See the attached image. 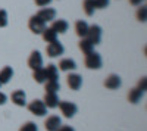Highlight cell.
I'll return each instance as SVG.
<instances>
[{
  "mask_svg": "<svg viewBox=\"0 0 147 131\" xmlns=\"http://www.w3.org/2000/svg\"><path fill=\"white\" fill-rule=\"evenodd\" d=\"M146 86H147V80H146V77H143V78L138 81V86H137V88H140V90L146 91Z\"/></svg>",
  "mask_w": 147,
  "mask_h": 131,
  "instance_id": "obj_29",
  "label": "cell"
},
{
  "mask_svg": "<svg viewBox=\"0 0 147 131\" xmlns=\"http://www.w3.org/2000/svg\"><path fill=\"white\" fill-rule=\"evenodd\" d=\"M46 93H57L60 90V84L59 81L55 80V81H46Z\"/></svg>",
  "mask_w": 147,
  "mask_h": 131,
  "instance_id": "obj_23",
  "label": "cell"
},
{
  "mask_svg": "<svg viewBox=\"0 0 147 131\" xmlns=\"http://www.w3.org/2000/svg\"><path fill=\"white\" fill-rule=\"evenodd\" d=\"M96 9H105L109 6V0H93Z\"/></svg>",
  "mask_w": 147,
  "mask_h": 131,
  "instance_id": "obj_28",
  "label": "cell"
},
{
  "mask_svg": "<svg viewBox=\"0 0 147 131\" xmlns=\"http://www.w3.org/2000/svg\"><path fill=\"white\" fill-rule=\"evenodd\" d=\"M141 3H144V0H129V5L132 6H141Z\"/></svg>",
  "mask_w": 147,
  "mask_h": 131,
  "instance_id": "obj_32",
  "label": "cell"
},
{
  "mask_svg": "<svg viewBox=\"0 0 147 131\" xmlns=\"http://www.w3.org/2000/svg\"><path fill=\"white\" fill-rule=\"evenodd\" d=\"M65 52V47L62 46V43L60 41H52V43H49L47 47H46V53L49 57H57L60 55H63Z\"/></svg>",
  "mask_w": 147,
  "mask_h": 131,
  "instance_id": "obj_3",
  "label": "cell"
},
{
  "mask_svg": "<svg viewBox=\"0 0 147 131\" xmlns=\"http://www.w3.org/2000/svg\"><path fill=\"white\" fill-rule=\"evenodd\" d=\"M82 9H84V12H85V15H87V16H93L94 10H96L94 2H93V0H84V2H82Z\"/></svg>",
  "mask_w": 147,
  "mask_h": 131,
  "instance_id": "obj_22",
  "label": "cell"
},
{
  "mask_svg": "<svg viewBox=\"0 0 147 131\" xmlns=\"http://www.w3.org/2000/svg\"><path fill=\"white\" fill-rule=\"evenodd\" d=\"M60 125H62V121H60V118L57 115H50L44 121V128L47 131H56Z\"/></svg>",
  "mask_w": 147,
  "mask_h": 131,
  "instance_id": "obj_10",
  "label": "cell"
},
{
  "mask_svg": "<svg viewBox=\"0 0 147 131\" xmlns=\"http://www.w3.org/2000/svg\"><path fill=\"white\" fill-rule=\"evenodd\" d=\"M41 35H43V40L44 41H47V43H52V41H56L57 40V34L52 30V28H44V31L41 32Z\"/></svg>",
  "mask_w": 147,
  "mask_h": 131,
  "instance_id": "obj_21",
  "label": "cell"
},
{
  "mask_svg": "<svg viewBox=\"0 0 147 131\" xmlns=\"http://www.w3.org/2000/svg\"><path fill=\"white\" fill-rule=\"evenodd\" d=\"M52 0H35V5L40 6V7H44V6H49Z\"/></svg>",
  "mask_w": 147,
  "mask_h": 131,
  "instance_id": "obj_30",
  "label": "cell"
},
{
  "mask_svg": "<svg viewBox=\"0 0 147 131\" xmlns=\"http://www.w3.org/2000/svg\"><path fill=\"white\" fill-rule=\"evenodd\" d=\"M12 77H13V69L10 66H5L0 71V84H7L12 80Z\"/></svg>",
  "mask_w": 147,
  "mask_h": 131,
  "instance_id": "obj_16",
  "label": "cell"
},
{
  "mask_svg": "<svg viewBox=\"0 0 147 131\" xmlns=\"http://www.w3.org/2000/svg\"><path fill=\"white\" fill-rule=\"evenodd\" d=\"M105 87L109 88V90H116L121 87V77L116 75V74H110L106 81H105Z\"/></svg>",
  "mask_w": 147,
  "mask_h": 131,
  "instance_id": "obj_14",
  "label": "cell"
},
{
  "mask_svg": "<svg viewBox=\"0 0 147 131\" xmlns=\"http://www.w3.org/2000/svg\"><path fill=\"white\" fill-rule=\"evenodd\" d=\"M85 38H87L93 46L99 44L100 40H102V28H100L99 25H91V27H88V31H87Z\"/></svg>",
  "mask_w": 147,
  "mask_h": 131,
  "instance_id": "obj_4",
  "label": "cell"
},
{
  "mask_svg": "<svg viewBox=\"0 0 147 131\" xmlns=\"http://www.w3.org/2000/svg\"><path fill=\"white\" fill-rule=\"evenodd\" d=\"M28 66H30L32 71L43 68V56H41V53H40L38 50H34V52L30 55V57H28Z\"/></svg>",
  "mask_w": 147,
  "mask_h": 131,
  "instance_id": "obj_7",
  "label": "cell"
},
{
  "mask_svg": "<svg viewBox=\"0 0 147 131\" xmlns=\"http://www.w3.org/2000/svg\"><path fill=\"white\" fill-rule=\"evenodd\" d=\"M85 66H87L88 69H100L102 68V56L97 53V52H91L88 55H85V61H84Z\"/></svg>",
  "mask_w": 147,
  "mask_h": 131,
  "instance_id": "obj_1",
  "label": "cell"
},
{
  "mask_svg": "<svg viewBox=\"0 0 147 131\" xmlns=\"http://www.w3.org/2000/svg\"><path fill=\"white\" fill-rule=\"evenodd\" d=\"M78 46H80V50L84 53V55H88V53H91L93 50H94V46L87 40V38H81L80 40V43H78Z\"/></svg>",
  "mask_w": 147,
  "mask_h": 131,
  "instance_id": "obj_20",
  "label": "cell"
},
{
  "mask_svg": "<svg viewBox=\"0 0 147 131\" xmlns=\"http://www.w3.org/2000/svg\"><path fill=\"white\" fill-rule=\"evenodd\" d=\"M28 28L34 32V34H41L46 28V22L43 19H40L37 15L31 16L30 21H28Z\"/></svg>",
  "mask_w": 147,
  "mask_h": 131,
  "instance_id": "obj_6",
  "label": "cell"
},
{
  "mask_svg": "<svg viewBox=\"0 0 147 131\" xmlns=\"http://www.w3.org/2000/svg\"><path fill=\"white\" fill-rule=\"evenodd\" d=\"M6 100H7V96H6L5 93H0V105H5Z\"/></svg>",
  "mask_w": 147,
  "mask_h": 131,
  "instance_id": "obj_33",
  "label": "cell"
},
{
  "mask_svg": "<svg viewBox=\"0 0 147 131\" xmlns=\"http://www.w3.org/2000/svg\"><path fill=\"white\" fill-rule=\"evenodd\" d=\"M12 102H13L16 106H25L27 105V94L24 90H15L10 96Z\"/></svg>",
  "mask_w": 147,
  "mask_h": 131,
  "instance_id": "obj_12",
  "label": "cell"
},
{
  "mask_svg": "<svg viewBox=\"0 0 147 131\" xmlns=\"http://www.w3.org/2000/svg\"><path fill=\"white\" fill-rule=\"evenodd\" d=\"M44 72H46V81H55L59 78V71L56 65H47V68H44Z\"/></svg>",
  "mask_w": 147,
  "mask_h": 131,
  "instance_id": "obj_15",
  "label": "cell"
},
{
  "mask_svg": "<svg viewBox=\"0 0 147 131\" xmlns=\"http://www.w3.org/2000/svg\"><path fill=\"white\" fill-rule=\"evenodd\" d=\"M0 86H2V84H0Z\"/></svg>",
  "mask_w": 147,
  "mask_h": 131,
  "instance_id": "obj_34",
  "label": "cell"
},
{
  "mask_svg": "<svg viewBox=\"0 0 147 131\" xmlns=\"http://www.w3.org/2000/svg\"><path fill=\"white\" fill-rule=\"evenodd\" d=\"M7 25V12L5 9H0V28H5Z\"/></svg>",
  "mask_w": 147,
  "mask_h": 131,
  "instance_id": "obj_27",
  "label": "cell"
},
{
  "mask_svg": "<svg viewBox=\"0 0 147 131\" xmlns=\"http://www.w3.org/2000/svg\"><path fill=\"white\" fill-rule=\"evenodd\" d=\"M56 131H75L72 127H69V125H60Z\"/></svg>",
  "mask_w": 147,
  "mask_h": 131,
  "instance_id": "obj_31",
  "label": "cell"
},
{
  "mask_svg": "<svg viewBox=\"0 0 147 131\" xmlns=\"http://www.w3.org/2000/svg\"><path fill=\"white\" fill-rule=\"evenodd\" d=\"M88 27H90V25H88V24L85 22V21H77V22H75V32H77L78 37L84 38L85 35H87Z\"/></svg>",
  "mask_w": 147,
  "mask_h": 131,
  "instance_id": "obj_17",
  "label": "cell"
},
{
  "mask_svg": "<svg viewBox=\"0 0 147 131\" xmlns=\"http://www.w3.org/2000/svg\"><path fill=\"white\" fill-rule=\"evenodd\" d=\"M137 19L141 21V22H146V19H147V7L146 6L138 7V10H137Z\"/></svg>",
  "mask_w": 147,
  "mask_h": 131,
  "instance_id": "obj_25",
  "label": "cell"
},
{
  "mask_svg": "<svg viewBox=\"0 0 147 131\" xmlns=\"http://www.w3.org/2000/svg\"><path fill=\"white\" fill-rule=\"evenodd\" d=\"M66 84L71 90H80L82 86V78L80 74H69L66 77Z\"/></svg>",
  "mask_w": 147,
  "mask_h": 131,
  "instance_id": "obj_8",
  "label": "cell"
},
{
  "mask_svg": "<svg viewBox=\"0 0 147 131\" xmlns=\"http://www.w3.org/2000/svg\"><path fill=\"white\" fill-rule=\"evenodd\" d=\"M59 109H60V112L63 113V116L65 118H72L74 115L77 113V111H78V106L75 105V103H72V102H66V100H63V102H59Z\"/></svg>",
  "mask_w": 147,
  "mask_h": 131,
  "instance_id": "obj_5",
  "label": "cell"
},
{
  "mask_svg": "<svg viewBox=\"0 0 147 131\" xmlns=\"http://www.w3.org/2000/svg\"><path fill=\"white\" fill-rule=\"evenodd\" d=\"M44 105H46V108H57V105H59V97H57V93H46L44 94V99H43Z\"/></svg>",
  "mask_w": 147,
  "mask_h": 131,
  "instance_id": "obj_13",
  "label": "cell"
},
{
  "mask_svg": "<svg viewBox=\"0 0 147 131\" xmlns=\"http://www.w3.org/2000/svg\"><path fill=\"white\" fill-rule=\"evenodd\" d=\"M32 78L38 82V84H44L46 82V72H44V68H40V69H35L34 74H32Z\"/></svg>",
  "mask_w": 147,
  "mask_h": 131,
  "instance_id": "obj_24",
  "label": "cell"
},
{
  "mask_svg": "<svg viewBox=\"0 0 147 131\" xmlns=\"http://www.w3.org/2000/svg\"><path fill=\"white\" fill-rule=\"evenodd\" d=\"M75 68H77V63H75L74 59L66 57V59H62V61L59 62V69L60 71H65V72H68V71H74Z\"/></svg>",
  "mask_w": 147,
  "mask_h": 131,
  "instance_id": "obj_18",
  "label": "cell"
},
{
  "mask_svg": "<svg viewBox=\"0 0 147 131\" xmlns=\"http://www.w3.org/2000/svg\"><path fill=\"white\" fill-rule=\"evenodd\" d=\"M56 34H63L68 31L69 28V24L65 21V19H53L52 21V27H50Z\"/></svg>",
  "mask_w": 147,
  "mask_h": 131,
  "instance_id": "obj_11",
  "label": "cell"
},
{
  "mask_svg": "<svg viewBox=\"0 0 147 131\" xmlns=\"http://www.w3.org/2000/svg\"><path fill=\"white\" fill-rule=\"evenodd\" d=\"M28 111L37 116H44L47 113V108L43 100H38V99H34L32 102H30L28 105Z\"/></svg>",
  "mask_w": 147,
  "mask_h": 131,
  "instance_id": "obj_2",
  "label": "cell"
},
{
  "mask_svg": "<svg viewBox=\"0 0 147 131\" xmlns=\"http://www.w3.org/2000/svg\"><path fill=\"white\" fill-rule=\"evenodd\" d=\"M37 16L40 19H43L44 22H52L56 18V10L52 9V7H41L37 12Z\"/></svg>",
  "mask_w": 147,
  "mask_h": 131,
  "instance_id": "obj_9",
  "label": "cell"
},
{
  "mask_svg": "<svg viewBox=\"0 0 147 131\" xmlns=\"http://www.w3.org/2000/svg\"><path fill=\"white\" fill-rule=\"evenodd\" d=\"M144 93L146 91H143V90H140V88H132L131 91H129V94H128V100L131 102V103H138L140 100H141V97L144 96Z\"/></svg>",
  "mask_w": 147,
  "mask_h": 131,
  "instance_id": "obj_19",
  "label": "cell"
},
{
  "mask_svg": "<svg viewBox=\"0 0 147 131\" xmlns=\"http://www.w3.org/2000/svg\"><path fill=\"white\" fill-rule=\"evenodd\" d=\"M19 131H38V128H37V125H35L34 122L28 121V122H25V124L19 128Z\"/></svg>",
  "mask_w": 147,
  "mask_h": 131,
  "instance_id": "obj_26",
  "label": "cell"
}]
</instances>
